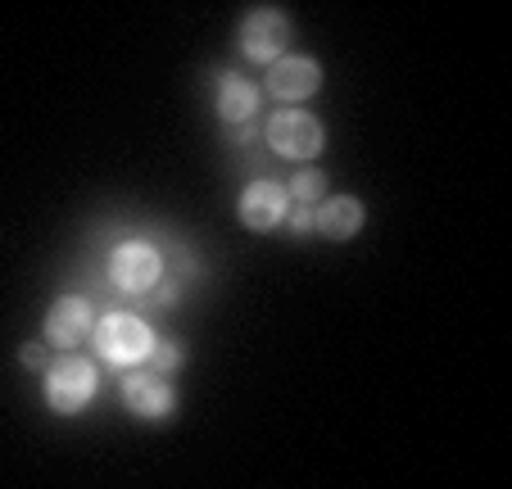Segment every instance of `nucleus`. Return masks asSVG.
<instances>
[{"label":"nucleus","mask_w":512,"mask_h":489,"mask_svg":"<svg viewBox=\"0 0 512 489\" xmlns=\"http://www.w3.org/2000/svg\"><path fill=\"white\" fill-rule=\"evenodd\" d=\"M263 136H268V145L281 154V159H318L322 145H327V136H322V123L313 114H304V109H277V114L268 118V127H263Z\"/></svg>","instance_id":"4"},{"label":"nucleus","mask_w":512,"mask_h":489,"mask_svg":"<svg viewBox=\"0 0 512 489\" xmlns=\"http://www.w3.org/2000/svg\"><path fill=\"white\" fill-rule=\"evenodd\" d=\"M91 340H96V354L114 367H132V363H145L155 354V331L132 313H105L96 326H91Z\"/></svg>","instance_id":"1"},{"label":"nucleus","mask_w":512,"mask_h":489,"mask_svg":"<svg viewBox=\"0 0 512 489\" xmlns=\"http://www.w3.org/2000/svg\"><path fill=\"white\" fill-rule=\"evenodd\" d=\"M290 204H304V209H318L322 200H327V177L318 173V168H300L295 173V182L286 186Z\"/></svg>","instance_id":"12"},{"label":"nucleus","mask_w":512,"mask_h":489,"mask_svg":"<svg viewBox=\"0 0 512 489\" xmlns=\"http://www.w3.org/2000/svg\"><path fill=\"white\" fill-rule=\"evenodd\" d=\"M254 109H259V87H254L250 77H241V73L218 77V118L223 123L245 127L254 118Z\"/></svg>","instance_id":"11"},{"label":"nucleus","mask_w":512,"mask_h":489,"mask_svg":"<svg viewBox=\"0 0 512 489\" xmlns=\"http://www.w3.org/2000/svg\"><path fill=\"white\" fill-rule=\"evenodd\" d=\"M96 385H100L96 363L82 358V354H64L46 367V403L64 417L82 413V408L91 403V394H96Z\"/></svg>","instance_id":"2"},{"label":"nucleus","mask_w":512,"mask_h":489,"mask_svg":"<svg viewBox=\"0 0 512 489\" xmlns=\"http://www.w3.org/2000/svg\"><path fill=\"white\" fill-rule=\"evenodd\" d=\"M263 91H268V96H277V100H286V109L300 105V100H309V96H318V91H322L318 59H309V55H281L277 64H268Z\"/></svg>","instance_id":"6"},{"label":"nucleus","mask_w":512,"mask_h":489,"mask_svg":"<svg viewBox=\"0 0 512 489\" xmlns=\"http://www.w3.org/2000/svg\"><path fill=\"white\" fill-rule=\"evenodd\" d=\"M290 213V195L281 182H272V177H259V182H250L241 191V222L250 231H272L281 227Z\"/></svg>","instance_id":"8"},{"label":"nucleus","mask_w":512,"mask_h":489,"mask_svg":"<svg viewBox=\"0 0 512 489\" xmlns=\"http://www.w3.org/2000/svg\"><path fill=\"white\" fill-rule=\"evenodd\" d=\"M368 222V209L354 200V195H327V200L313 209V231L327 240H349L358 236V227Z\"/></svg>","instance_id":"10"},{"label":"nucleus","mask_w":512,"mask_h":489,"mask_svg":"<svg viewBox=\"0 0 512 489\" xmlns=\"http://www.w3.org/2000/svg\"><path fill=\"white\" fill-rule=\"evenodd\" d=\"M19 363H23V367H32V372H37V367H41V345H37V340L19 349Z\"/></svg>","instance_id":"15"},{"label":"nucleus","mask_w":512,"mask_h":489,"mask_svg":"<svg viewBox=\"0 0 512 489\" xmlns=\"http://www.w3.org/2000/svg\"><path fill=\"white\" fill-rule=\"evenodd\" d=\"M91 326H96V317H91L87 299L82 295H59L46 313V340L59 345V349H73L91 336Z\"/></svg>","instance_id":"9"},{"label":"nucleus","mask_w":512,"mask_h":489,"mask_svg":"<svg viewBox=\"0 0 512 489\" xmlns=\"http://www.w3.org/2000/svg\"><path fill=\"white\" fill-rule=\"evenodd\" d=\"M123 403L127 413L141 417V422H164L177 408V390L168 385V376L155 372H127L123 376Z\"/></svg>","instance_id":"7"},{"label":"nucleus","mask_w":512,"mask_h":489,"mask_svg":"<svg viewBox=\"0 0 512 489\" xmlns=\"http://www.w3.org/2000/svg\"><path fill=\"white\" fill-rule=\"evenodd\" d=\"M290 46V19L277 5H259V10L245 14L241 23V50L254 64H277Z\"/></svg>","instance_id":"5"},{"label":"nucleus","mask_w":512,"mask_h":489,"mask_svg":"<svg viewBox=\"0 0 512 489\" xmlns=\"http://www.w3.org/2000/svg\"><path fill=\"white\" fill-rule=\"evenodd\" d=\"M182 345H173V340H159L155 345V354H150V372L155 376H173L177 367H182Z\"/></svg>","instance_id":"13"},{"label":"nucleus","mask_w":512,"mask_h":489,"mask_svg":"<svg viewBox=\"0 0 512 489\" xmlns=\"http://www.w3.org/2000/svg\"><path fill=\"white\" fill-rule=\"evenodd\" d=\"M155 299H159V304H173V299H177V286H155Z\"/></svg>","instance_id":"16"},{"label":"nucleus","mask_w":512,"mask_h":489,"mask_svg":"<svg viewBox=\"0 0 512 489\" xmlns=\"http://www.w3.org/2000/svg\"><path fill=\"white\" fill-rule=\"evenodd\" d=\"M109 281H114L123 295H150V290L164 281V254L150 245V240H123L109 254Z\"/></svg>","instance_id":"3"},{"label":"nucleus","mask_w":512,"mask_h":489,"mask_svg":"<svg viewBox=\"0 0 512 489\" xmlns=\"http://www.w3.org/2000/svg\"><path fill=\"white\" fill-rule=\"evenodd\" d=\"M286 218H290V231H295V236H309L313 231V209H304V204H295Z\"/></svg>","instance_id":"14"}]
</instances>
